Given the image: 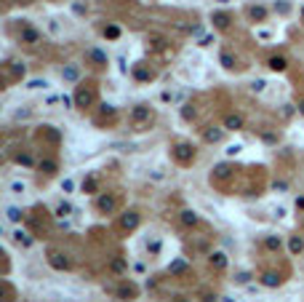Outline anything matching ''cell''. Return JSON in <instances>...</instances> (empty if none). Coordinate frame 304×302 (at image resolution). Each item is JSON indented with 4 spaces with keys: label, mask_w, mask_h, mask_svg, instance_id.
Returning <instances> with one entry per match:
<instances>
[{
    "label": "cell",
    "mask_w": 304,
    "mask_h": 302,
    "mask_svg": "<svg viewBox=\"0 0 304 302\" xmlns=\"http://www.w3.org/2000/svg\"><path fill=\"white\" fill-rule=\"evenodd\" d=\"M248 14H251L254 19H264V16H267V11H264L262 6H251V8H248Z\"/></svg>",
    "instance_id": "1"
},
{
    "label": "cell",
    "mask_w": 304,
    "mask_h": 302,
    "mask_svg": "<svg viewBox=\"0 0 304 302\" xmlns=\"http://www.w3.org/2000/svg\"><path fill=\"white\" fill-rule=\"evenodd\" d=\"M112 206H115L112 198H101V200H99V208H101V212H110Z\"/></svg>",
    "instance_id": "2"
},
{
    "label": "cell",
    "mask_w": 304,
    "mask_h": 302,
    "mask_svg": "<svg viewBox=\"0 0 304 302\" xmlns=\"http://www.w3.org/2000/svg\"><path fill=\"white\" fill-rule=\"evenodd\" d=\"M214 22H216L219 27H227V24H230V16H227V14H216Z\"/></svg>",
    "instance_id": "3"
},
{
    "label": "cell",
    "mask_w": 304,
    "mask_h": 302,
    "mask_svg": "<svg viewBox=\"0 0 304 302\" xmlns=\"http://www.w3.org/2000/svg\"><path fill=\"white\" fill-rule=\"evenodd\" d=\"M270 67H272V70H283V67H286V59H280V56L270 59Z\"/></svg>",
    "instance_id": "4"
},
{
    "label": "cell",
    "mask_w": 304,
    "mask_h": 302,
    "mask_svg": "<svg viewBox=\"0 0 304 302\" xmlns=\"http://www.w3.org/2000/svg\"><path fill=\"white\" fill-rule=\"evenodd\" d=\"M240 123H243V120H240L238 115H230V118H227V126L230 128H240Z\"/></svg>",
    "instance_id": "5"
},
{
    "label": "cell",
    "mask_w": 304,
    "mask_h": 302,
    "mask_svg": "<svg viewBox=\"0 0 304 302\" xmlns=\"http://www.w3.org/2000/svg\"><path fill=\"white\" fill-rule=\"evenodd\" d=\"M136 214H131V216H126V220H123V228H136Z\"/></svg>",
    "instance_id": "6"
},
{
    "label": "cell",
    "mask_w": 304,
    "mask_h": 302,
    "mask_svg": "<svg viewBox=\"0 0 304 302\" xmlns=\"http://www.w3.org/2000/svg\"><path fill=\"white\" fill-rule=\"evenodd\" d=\"M182 220H184L187 224H195V222H198V216H195L192 212H184V216H182Z\"/></svg>",
    "instance_id": "7"
},
{
    "label": "cell",
    "mask_w": 304,
    "mask_h": 302,
    "mask_svg": "<svg viewBox=\"0 0 304 302\" xmlns=\"http://www.w3.org/2000/svg\"><path fill=\"white\" fill-rule=\"evenodd\" d=\"M291 249H294V252H302V249H304V241H302V238H294V241H291Z\"/></svg>",
    "instance_id": "8"
},
{
    "label": "cell",
    "mask_w": 304,
    "mask_h": 302,
    "mask_svg": "<svg viewBox=\"0 0 304 302\" xmlns=\"http://www.w3.org/2000/svg\"><path fill=\"white\" fill-rule=\"evenodd\" d=\"M21 38H24V40H37V32H32V30H24V35H21Z\"/></svg>",
    "instance_id": "9"
},
{
    "label": "cell",
    "mask_w": 304,
    "mask_h": 302,
    "mask_svg": "<svg viewBox=\"0 0 304 302\" xmlns=\"http://www.w3.org/2000/svg\"><path fill=\"white\" fill-rule=\"evenodd\" d=\"M104 35H107V38H118V27H110V30H104Z\"/></svg>",
    "instance_id": "10"
},
{
    "label": "cell",
    "mask_w": 304,
    "mask_h": 302,
    "mask_svg": "<svg viewBox=\"0 0 304 302\" xmlns=\"http://www.w3.org/2000/svg\"><path fill=\"white\" fill-rule=\"evenodd\" d=\"M8 220H13V222L19 220V212H16V208H8Z\"/></svg>",
    "instance_id": "11"
},
{
    "label": "cell",
    "mask_w": 304,
    "mask_h": 302,
    "mask_svg": "<svg viewBox=\"0 0 304 302\" xmlns=\"http://www.w3.org/2000/svg\"><path fill=\"white\" fill-rule=\"evenodd\" d=\"M302 112H304V102H302Z\"/></svg>",
    "instance_id": "12"
}]
</instances>
